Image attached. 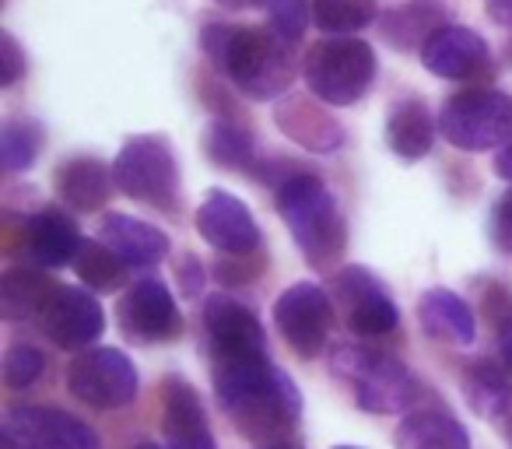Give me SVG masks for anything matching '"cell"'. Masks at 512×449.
I'll list each match as a JSON object with an SVG mask.
<instances>
[{
  "mask_svg": "<svg viewBox=\"0 0 512 449\" xmlns=\"http://www.w3.org/2000/svg\"><path fill=\"white\" fill-rule=\"evenodd\" d=\"M214 390L235 428L256 442L281 439L285 432H292L302 414L295 383L267 358L214 362Z\"/></svg>",
  "mask_w": 512,
  "mask_h": 449,
  "instance_id": "obj_1",
  "label": "cell"
},
{
  "mask_svg": "<svg viewBox=\"0 0 512 449\" xmlns=\"http://www.w3.org/2000/svg\"><path fill=\"white\" fill-rule=\"evenodd\" d=\"M200 46L211 64L256 102L278 99L295 81V53L285 36L274 29H246V25H207Z\"/></svg>",
  "mask_w": 512,
  "mask_h": 449,
  "instance_id": "obj_2",
  "label": "cell"
},
{
  "mask_svg": "<svg viewBox=\"0 0 512 449\" xmlns=\"http://www.w3.org/2000/svg\"><path fill=\"white\" fill-rule=\"evenodd\" d=\"M278 214L285 218L288 232L306 253V260L320 271L337 264L344 250V225L341 211H337L334 193L327 183L309 172H292L285 183L278 186Z\"/></svg>",
  "mask_w": 512,
  "mask_h": 449,
  "instance_id": "obj_3",
  "label": "cell"
},
{
  "mask_svg": "<svg viewBox=\"0 0 512 449\" xmlns=\"http://www.w3.org/2000/svg\"><path fill=\"white\" fill-rule=\"evenodd\" d=\"M334 372L351 386L355 404L372 414L414 411V404L421 397V383L390 351L365 348V344H344V348L334 351Z\"/></svg>",
  "mask_w": 512,
  "mask_h": 449,
  "instance_id": "obj_4",
  "label": "cell"
},
{
  "mask_svg": "<svg viewBox=\"0 0 512 449\" xmlns=\"http://www.w3.org/2000/svg\"><path fill=\"white\" fill-rule=\"evenodd\" d=\"M302 74L316 99L327 106H351L372 88L376 78V53L355 36H330L309 46L302 60Z\"/></svg>",
  "mask_w": 512,
  "mask_h": 449,
  "instance_id": "obj_5",
  "label": "cell"
},
{
  "mask_svg": "<svg viewBox=\"0 0 512 449\" xmlns=\"http://www.w3.org/2000/svg\"><path fill=\"white\" fill-rule=\"evenodd\" d=\"M113 183L130 200H141L158 211H179V165L162 137H130L113 158Z\"/></svg>",
  "mask_w": 512,
  "mask_h": 449,
  "instance_id": "obj_6",
  "label": "cell"
},
{
  "mask_svg": "<svg viewBox=\"0 0 512 449\" xmlns=\"http://www.w3.org/2000/svg\"><path fill=\"white\" fill-rule=\"evenodd\" d=\"M439 134L460 151H491L512 141V95L495 88H470L446 99Z\"/></svg>",
  "mask_w": 512,
  "mask_h": 449,
  "instance_id": "obj_7",
  "label": "cell"
},
{
  "mask_svg": "<svg viewBox=\"0 0 512 449\" xmlns=\"http://www.w3.org/2000/svg\"><path fill=\"white\" fill-rule=\"evenodd\" d=\"M67 390L95 411L134 404L137 369L120 348H88L67 369Z\"/></svg>",
  "mask_w": 512,
  "mask_h": 449,
  "instance_id": "obj_8",
  "label": "cell"
},
{
  "mask_svg": "<svg viewBox=\"0 0 512 449\" xmlns=\"http://www.w3.org/2000/svg\"><path fill=\"white\" fill-rule=\"evenodd\" d=\"M4 446L8 449H102V439L88 421L60 411V407L18 404L4 418Z\"/></svg>",
  "mask_w": 512,
  "mask_h": 449,
  "instance_id": "obj_9",
  "label": "cell"
},
{
  "mask_svg": "<svg viewBox=\"0 0 512 449\" xmlns=\"http://www.w3.org/2000/svg\"><path fill=\"white\" fill-rule=\"evenodd\" d=\"M274 323H278L285 344L299 358H316L323 351L334 327V302L313 281L285 288L274 302Z\"/></svg>",
  "mask_w": 512,
  "mask_h": 449,
  "instance_id": "obj_10",
  "label": "cell"
},
{
  "mask_svg": "<svg viewBox=\"0 0 512 449\" xmlns=\"http://www.w3.org/2000/svg\"><path fill=\"white\" fill-rule=\"evenodd\" d=\"M337 309L344 313V323L355 337H386L397 330L400 313L397 302L386 295L379 278L365 267L351 264L337 271Z\"/></svg>",
  "mask_w": 512,
  "mask_h": 449,
  "instance_id": "obj_11",
  "label": "cell"
},
{
  "mask_svg": "<svg viewBox=\"0 0 512 449\" xmlns=\"http://www.w3.org/2000/svg\"><path fill=\"white\" fill-rule=\"evenodd\" d=\"M204 327L211 337L214 362H249L267 358V337L249 306L232 295H211L204 302Z\"/></svg>",
  "mask_w": 512,
  "mask_h": 449,
  "instance_id": "obj_12",
  "label": "cell"
},
{
  "mask_svg": "<svg viewBox=\"0 0 512 449\" xmlns=\"http://www.w3.org/2000/svg\"><path fill=\"white\" fill-rule=\"evenodd\" d=\"M43 334L64 351H88L106 330V313L88 288H53L50 302L39 313Z\"/></svg>",
  "mask_w": 512,
  "mask_h": 449,
  "instance_id": "obj_13",
  "label": "cell"
},
{
  "mask_svg": "<svg viewBox=\"0 0 512 449\" xmlns=\"http://www.w3.org/2000/svg\"><path fill=\"white\" fill-rule=\"evenodd\" d=\"M197 232L207 246H214L225 257H249L260 246L253 211L225 190H211L197 207Z\"/></svg>",
  "mask_w": 512,
  "mask_h": 449,
  "instance_id": "obj_14",
  "label": "cell"
},
{
  "mask_svg": "<svg viewBox=\"0 0 512 449\" xmlns=\"http://www.w3.org/2000/svg\"><path fill=\"white\" fill-rule=\"evenodd\" d=\"M120 323L134 341H176L183 330L176 299L158 278H141L127 288L120 302Z\"/></svg>",
  "mask_w": 512,
  "mask_h": 449,
  "instance_id": "obj_15",
  "label": "cell"
},
{
  "mask_svg": "<svg viewBox=\"0 0 512 449\" xmlns=\"http://www.w3.org/2000/svg\"><path fill=\"white\" fill-rule=\"evenodd\" d=\"M162 432L169 449H214L204 404L183 376H169L162 383Z\"/></svg>",
  "mask_w": 512,
  "mask_h": 449,
  "instance_id": "obj_16",
  "label": "cell"
},
{
  "mask_svg": "<svg viewBox=\"0 0 512 449\" xmlns=\"http://www.w3.org/2000/svg\"><path fill=\"white\" fill-rule=\"evenodd\" d=\"M421 64L446 81H470L488 67V43L467 25H442L421 50Z\"/></svg>",
  "mask_w": 512,
  "mask_h": 449,
  "instance_id": "obj_17",
  "label": "cell"
},
{
  "mask_svg": "<svg viewBox=\"0 0 512 449\" xmlns=\"http://www.w3.org/2000/svg\"><path fill=\"white\" fill-rule=\"evenodd\" d=\"M99 239L123 260L127 267H155L169 257V236L155 225L130 214H106L99 225Z\"/></svg>",
  "mask_w": 512,
  "mask_h": 449,
  "instance_id": "obj_18",
  "label": "cell"
},
{
  "mask_svg": "<svg viewBox=\"0 0 512 449\" xmlns=\"http://www.w3.org/2000/svg\"><path fill=\"white\" fill-rule=\"evenodd\" d=\"M418 323L439 344H474V309L449 288H428L418 299Z\"/></svg>",
  "mask_w": 512,
  "mask_h": 449,
  "instance_id": "obj_19",
  "label": "cell"
},
{
  "mask_svg": "<svg viewBox=\"0 0 512 449\" xmlns=\"http://www.w3.org/2000/svg\"><path fill=\"white\" fill-rule=\"evenodd\" d=\"M81 243L74 221L64 211H39L25 221V253L39 267H64L74 264Z\"/></svg>",
  "mask_w": 512,
  "mask_h": 449,
  "instance_id": "obj_20",
  "label": "cell"
},
{
  "mask_svg": "<svg viewBox=\"0 0 512 449\" xmlns=\"http://www.w3.org/2000/svg\"><path fill=\"white\" fill-rule=\"evenodd\" d=\"M397 449H470V435L446 407H414L397 428Z\"/></svg>",
  "mask_w": 512,
  "mask_h": 449,
  "instance_id": "obj_21",
  "label": "cell"
},
{
  "mask_svg": "<svg viewBox=\"0 0 512 449\" xmlns=\"http://www.w3.org/2000/svg\"><path fill=\"white\" fill-rule=\"evenodd\" d=\"M386 144L404 162H418L435 144V120L421 99H400L386 120Z\"/></svg>",
  "mask_w": 512,
  "mask_h": 449,
  "instance_id": "obj_22",
  "label": "cell"
},
{
  "mask_svg": "<svg viewBox=\"0 0 512 449\" xmlns=\"http://www.w3.org/2000/svg\"><path fill=\"white\" fill-rule=\"evenodd\" d=\"M113 186V169L99 158H71L57 169V193L74 211H99Z\"/></svg>",
  "mask_w": 512,
  "mask_h": 449,
  "instance_id": "obj_23",
  "label": "cell"
},
{
  "mask_svg": "<svg viewBox=\"0 0 512 449\" xmlns=\"http://www.w3.org/2000/svg\"><path fill=\"white\" fill-rule=\"evenodd\" d=\"M446 25V15H442L439 4H432V0H414V4H404V8H393L383 15V22H379V32H383V39L390 46H397V50H425L428 39L435 36V32Z\"/></svg>",
  "mask_w": 512,
  "mask_h": 449,
  "instance_id": "obj_24",
  "label": "cell"
},
{
  "mask_svg": "<svg viewBox=\"0 0 512 449\" xmlns=\"http://www.w3.org/2000/svg\"><path fill=\"white\" fill-rule=\"evenodd\" d=\"M460 386H463V397H467L470 411L481 414V418L495 421L509 411L512 404V379L505 376V369L491 358H474L467 362L460 376Z\"/></svg>",
  "mask_w": 512,
  "mask_h": 449,
  "instance_id": "obj_25",
  "label": "cell"
},
{
  "mask_svg": "<svg viewBox=\"0 0 512 449\" xmlns=\"http://www.w3.org/2000/svg\"><path fill=\"white\" fill-rule=\"evenodd\" d=\"M53 295V281L32 267H11L0 278V316L4 320H29L46 309Z\"/></svg>",
  "mask_w": 512,
  "mask_h": 449,
  "instance_id": "obj_26",
  "label": "cell"
},
{
  "mask_svg": "<svg viewBox=\"0 0 512 449\" xmlns=\"http://www.w3.org/2000/svg\"><path fill=\"white\" fill-rule=\"evenodd\" d=\"M278 127L285 130L292 141L306 144L313 151H334L341 148V127L330 120L327 113H320L316 106H306L302 99H292L278 113Z\"/></svg>",
  "mask_w": 512,
  "mask_h": 449,
  "instance_id": "obj_27",
  "label": "cell"
},
{
  "mask_svg": "<svg viewBox=\"0 0 512 449\" xmlns=\"http://www.w3.org/2000/svg\"><path fill=\"white\" fill-rule=\"evenodd\" d=\"M74 271H78V281L88 292H116L127 281V264L102 239L81 243L78 257H74Z\"/></svg>",
  "mask_w": 512,
  "mask_h": 449,
  "instance_id": "obj_28",
  "label": "cell"
},
{
  "mask_svg": "<svg viewBox=\"0 0 512 449\" xmlns=\"http://www.w3.org/2000/svg\"><path fill=\"white\" fill-rule=\"evenodd\" d=\"M204 151L221 169H249L253 165V134L235 120H214L204 130Z\"/></svg>",
  "mask_w": 512,
  "mask_h": 449,
  "instance_id": "obj_29",
  "label": "cell"
},
{
  "mask_svg": "<svg viewBox=\"0 0 512 449\" xmlns=\"http://www.w3.org/2000/svg\"><path fill=\"white\" fill-rule=\"evenodd\" d=\"M379 18L376 0H313V22L327 36H351Z\"/></svg>",
  "mask_w": 512,
  "mask_h": 449,
  "instance_id": "obj_30",
  "label": "cell"
},
{
  "mask_svg": "<svg viewBox=\"0 0 512 449\" xmlns=\"http://www.w3.org/2000/svg\"><path fill=\"white\" fill-rule=\"evenodd\" d=\"M43 127L36 120H8L0 130V165L8 172H25L43 151Z\"/></svg>",
  "mask_w": 512,
  "mask_h": 449,
  "instance_id": "obj_31",
  "label": "cell"
},
{
  "mask_svg": "<svg viewBox=\"0 0 512 449\" xmlns=\"http://www.w3.org/2000/svg\"><path fill=\"white\" fill-rule=\"evenodd\" d=\"M4 383L11 386V390H25V386H32L39 376H43L46 369V358L39 348H32V344H11L8 351H4Z\"/></svg>",
  "mask_w": 512,
  "mask_h": 449,
  "instance_id": "obj_32",
  "label": "cell"
},
{
  "mask_svg": "<svg viewBox=\"0 0 512 449\" xmlns=\"http://www.w3.org/2000/svg\"><path fill=\"white\" fill-rule=\"evenodd\" d=\"M264 8H267V18H271V29L278 32V36H285L288 43H299L309 22L306 0H267Z\"/></svg>",
  "mask_w": 512,
  "mask_h": 449,
  "instance_id": "obj_33",
  "label": "cell"
},
{
  "mask_svg": "<svg viewBox=\"0 0 512 449\" xmlns=\"http://www.w3.org/2000/svg\"><path fill=\"white\" fill-rule=\"evenodd\" d=\"M22 74H25V53H22V46H18L15 36L4 32V36H0V85L4 88L18 85Z\"/></svg>",
  "mask_w": 512,
  "mask_h": 449,
  "instance_id": "obj_34",
  "label": "cell"
},
{
  "mask_svg": "<svg viewBox=\"0 0 512 449\" xmlns=\"http://www.w3.org/2000/svg\"><path fill=\"white\" fill-rule=\"evenodd\" d=\"M491 243L502 253H512V190L491 211Z\"/></svg>",
  "mask_w": 512,
  "mask_h": 449,
  "instance_id": "obj_35",
  "label": "cell"
},
{
  "mask_svg": "<svg viewBox=\"0 0 512 449\" xmlns=\"http://www.w3.org/2000/svg\"><path fill=\"white\" fill-rule=\"evenodd\" d=\"M176 278H179V285H183L186 299H197V292L204 288V267L197 264V257H183L176 267Z\"/></svg>",
  "mask_w": 512,
  "mask_h": 449,
  "instance_id": "obj_36",
  "label": "cell"
},
{
  "mask_svg": "<svg viewBox=\"0 0 512 449\" xmlns=\"http://www.w3.org/2000/svg\"><path fill=\"white\" fill-rule=\"evenodd\" d=\"M488 18L502 29H512V0H488Z\"/></svg>",
  "mask_w": 512,
  "mask_h": 449,
  "instance_id": "obj_37",
  "label": "cell"
},
{
  "mask_svg": "<svg viewBox=\"0 0 512 449\" xmlns=\"http://www.w3.org/2000/svg\"><path fill=\"white\" fill-rule=\"evenodd\" d=\"M495 176L505 179V183H512V141H505L502 148H498V155H495Z\"/></svg>",
  "mask_w": 512,
  "mask_h": 449,
  "instance_id": "obj_38",
  "label": "cell"
},
{
  "mask_svg": "<svg viewBox=\"0 0 512 449\" xmlns=\"http://www.w3.org/2000/svg\"><path fill=\"white\" fill-rule=\"evenodd\" d=\"M498 355H502V365L512 372V320L498 327Z\"/></svg>",
  "mask_w": 512,
  "mask_h": 449,
  "instance_id": "obj_39",
  "label": "cell"
},
{
  "mask_svg": "<svg viewBox=\"0 0 512 449\" xmlns=\"http://www.w3.org/2000/svg\"><path fill=\"white\" fill-rule=\"evenodd\" d=\"M218 4H225V8H232V11H242V8H256V4H267V0H218Z\"/></svg>",
  "mask_w": 512,
  "mask_h": 449,
  "instance_id": "obj_40",
  "label": "cell"
},
{
  "mask_svg": "<svg viewBox=\"0 0 512 449\" xmlns=\"http://www.w3.org/2000/svg\"><path fill=\"white\" fill-rule=\"evenodd\" d=\"M264 449H295V446H285V442H271V446H264Z\"/></svg>",
  "mask_w": 512,
  "mask_h": 449,
  "instance_id": "obj_41",
  "label": "cell"
},
{
  "mask_svg": "<svg viewBox=\"0 0 512 449\" xmlns=\"http://www.w3.org/2000/svg\"><path fill=\"white\" fill-rule=\"evenodd\" d=\"M134 449H158L155 442H141V446H134Z\"/></svg>",
  "mask_w": 512,
  "mask_h": 449,
  "instance_id": "obj_42",
  "label": "cell"
},
{
  "mask_svg": "<svg viewBox=\"0 0 512 449\" xmlns=\"http://www.w3.org/2000/svg\"><path fill=\"white\" fill-rule=\"evenodd\" d=\"M334 449H358V446H334Z\"/></svg>",
  "mask_w": 512,
  "mask_h": 449,
  "instance_id": "obj_43",
  "label": "cell"
},
{
  "mask_svg": "<svg viewBox=\"0 0 512 449\" xmlns=\"http://www.w3.org/2000/svg\"><path fill=\"white\" fill-rule=\"evenodd\" d=\"M509 60H512V43H509Z\"/></svg>",
  "mask_w": 512,
  "mask_h": 449,
  "instance_id": "obj_44",
  "label": "cell"
},
{
  "mask_svg": "<svg viewBox=\"0 0 512 449\" xmlns=\"http://www.w3.org/2000/svg\"><path fill=\"white\" fill-rule=\"evenodd\" d=\"M509 435H512V432H509Z\"/></svg>",
  "mask_w": 512,
  "mask_h": 449,
  "instance_id": "obj_45",
  "label": "cell"
}]
</instances>
